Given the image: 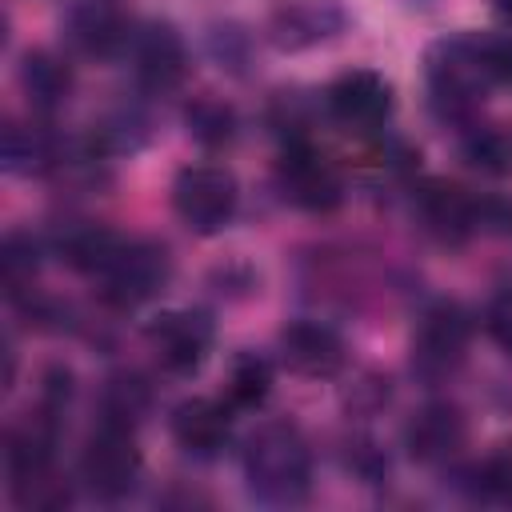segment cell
I'll return each instance as SVG.
<instances>
[{
  "label": "cell",
  "instance_id": "cell-1",
  "mask_svg": "<svg viewBox=\"0 0 512 512\" xmlns=\"http://www.w3.org/2000/svg\"><path fill=\"white\" fill-rule=\"evenodd\" d=\"M244 476L260 500H272V504L304 500L308 476H312V456H308L300 428L280 424V420L256 428L244 448Z\"/></svg>",
  "mask_w": 512,
  "mask_h": 512
},
{
  "label": "cell",
  "instance_id": "cell-2",
  "mask_svg": "<svg viewBox=\"0 0 512 512\" xmlns=\"http://www.w3.org/2000/svg\"><path fill=\"white\" fill-rule=\"evenodd\" d=\"M80 476H84L88 492L100 500L128 496L136 488V476H140V448L132 440V428L120 420H104L84 444Z\"/></svg>",
  "mask_w": 512,
  "mask_h": 512
},
{
  "label": "cell",
  "instance_id": "cell-3",
  "mask_svg": "<svg viewBox=\"0 0 512 512\" xmlns=\"http://www.w3.org/2000/svg\"><path fill=\"white\" fill-rule=\"evenodd\" d=\"M100 276V296L116 308H136L152 300L164 280H168V252L148 240H120L116 252L104 260Z\"/></svg>",
  "mask_w": 512,
  "mask_h": 512
},
{
  "label": "cell",
  "instance_id": "cell-4",
  "mask_svg": "<svg viewBox=\"0 0 512 512\" xmlns=\"http://www.w3.org/2000/svg\"><path fill=\"white\" fill-rule=\"evenodd\" d=\"M172 208L192 232H220L236 212V180L228 168L192 164L172 184Z\"/></svg>",
  "mask_w": 512,
  "mask_h": 512
},
{
  "label": "cell",
  "instance_id": "cell-5",
  "mask_svg": "<svg viewBox=\"0 0 512 512\" xmlns=\"http://www.w3.org/2000/svg\"><path fill=\"white\" fill-rule=\"evenodd\" d=\"M276 180H280L284 200H292L304 212H332L340 204V196H344V184H340L336 164L324 152L308 148V144H292L280 156Z\"/></svg>",
  "mask_w": 512,
  "mask_h": 512
},
{
  "label": "cell",
  "instance_id": "cell-6",
  "mask_svg": "<svg viewBox=\"0 0 512 512\" xmlns=\"http://www.w3.org/2000/svg\"><path fill=\"white\" fill-rule=\"evenodd\" d=\"M148 344L160 368L184 376L196 372L212 348V324L204 312H164L148 324Z\"/></svg>",
  "mask_w": 512,
  "mask_h": 512
},
{
  "label": "cell",
  "instance_id": "cell-7",
  "mask_svg": "<svg viewBox=\"0 0 512 512\" xmlns=\"http://www.w3.org/2000/svg\"><path fill=\"white\" fill-rule=\"evenodd\" d=\"M388 108H392V92L368 68L344 72L328 84V112L348 128H376L388 116Z\"/></svg>",
  "mask_w": 512,
  "mask_h": 512
},
{
  "label": "cell",
  "instance_id": "cell-8",
  "mask_svg": "<svg viewBox=\"0 0 512 512\" xmlns=\"http://www.w3.org/2000/svg\"><path fill=\"white\" fill-rule=\"evenodd\" d=\"M468 336H472V324H468V312L460 304L428 308L424 320H420V332H416V364L428 368V372L452 368L464 356Z\"/></svg>",
  "mask_w": 512,
  "mask_h": 512
},
{
  "label": "cell",
  "instance_id": "cell-9",
  "mask_svg": "<svg viewBox=\"0 0 512 512\" xmlns=\"http://www.w3.org/2000/svg\"><path fill=\"white\" fill-rule=\"evenodd\" d=\"M280 356L300 376H336L344 364V340L320 320H296L280 332Z\"/></svg>",
  "mask_w": 512,
  "mask_h": 512
},
{
  "label": "cell",
  "instance_id": "cell-10",
  "mask_svg": "<svg viewBox=\"0 0 512 512\" xmlns=\"http://www.w3.org/2000/svg\"><path fill=\"white\" fill-rule=\"evenodd\" d=\"M464 436H468V428H464L460 408H452V404H428V408H420L408 420L404 444H408L412 460L440 464V460H448V456H456L464 448Z\"/></svg>",
  "mask_w": 512,
  "mask_h": 512
},
{
  "label": "cell",
  "instance_id": "cell-11",
  "mask_svg": "<svg viewBox=\"0 0 512 512\" xmlns=\"http://www.w3.org/2000/svg\"><path fill=\"white\" fill-rule=\"evenodd\" d=\"M188 72L184 40L176 36L172 24H148L136 36V76L152 92H172Z\"/></svg>",
  "mask_w": 512,
  "mask_h": 512
},
{
  "label": "cell",
  "instance_id": "cell-12",
  "mask_svg": "<svg viewBox=\"0 0 512 512\" xmlns=\"http://www.w3.org/2000/svg\"><path fill=\"white\" fill-rule=\"evenodd\" d=\"M232 436V416L224 404L208 400V396H196V400H184L176 412H172V440L188 452V456H216Z\"/></svg>",
  "mask_w": 512,
  "mask_h": 512
},
{
  "label": "cell",
  "instance_id": "cell-13",
  "mask_svg": "<svg viewBox=\"0 0 512 512\" xmlns=\"http://www.w3.org/2000/svg\"><path fill=\"white\" fill-rule=\"evenodd\" d=\"M68 40L84 56H112L128 44V12L116 0H80L68 12Z\"/></svg>",
  "mask_w": 512,
  "mask_h": 512
},
{
  "label": "cell",
  "instance_id": "cell-14",
  "mask_svg": "<svg viewBox=\"0 0 512 512\" xmlns=\"http://www.w3.org/2000/svg\"><path fill=\"white\" fill-rule=\"evenodd\" d=\"M416 208H420L428 232L440 240H464L468 232H476V200L464 196L456 184H444V180L424 184Z\"/></svg>",
  "mask_w": 512,
  "mask_h": 512
},
{
  "label": "cell",
  "instance_id": "cell-15",
  "mask_svg": "<svg viewBox=\"0 0 512 512\" xmlns=\"http://www.w3.org/2000/svg\"><path fill=\"white\" fill-rule=\"evenodd\" d=\"M20 84L28 92L32 104L40 108H56L68 100L72 92V72L64 60H56L52 52H28L24 64H20Z\"/></svg>",
  "mask_w": 512,
  "mask_h": 512
},
{
  "label": "cell",
  "instance_id": "cell-16",
  "mask_svg": "<svg viewBox=\"0 0 512 512\" xmlns=\"http://www.w3.org/2000/svg\"><path fill=\"white\" fill-rule=\"evenodd\" d=\"M120 236L108 232V228H96V224H76L64 240H60V252L72 268H84V272H100L104 260L116 252Z\"/></svg>",
  "mask_w": 512,
  "mask_h": 512
},
{
  "label": "cell",
  "instance_id": "cell-17",
  "mask_svg": "<svg viewBox=\"0 0 512 512\" xmlns=\"http://www.w3.org/2000/svg\"><path fill=\"white\" fill-rule=\"evenodd\" d=\"M272 392V368L264 356L256 352H244L232 360V372H228V400L240 404V408H256L264 404Z\"/></svg>",
  "mask_w": 512,
  "mask_h": 512
},
{
  "label": "cell",
  "instance_id": "cell-18",
  "mask_svg": "<svg viewBox=\"0 0 512 512\" xmlns=\"http://www.w3.org/2000/svg\"><path fill=\"white\" fill-rule=\"evenodd\" d=\"M188 128L204 144H224L232 140V112L220 100H200L188 108Z\"/></svg>",
  "mask_w": 512,
  "mask_h": 512
},
{
  "label": "cell",
  "instance_id": "cell-19",
  "mask_svg": "<svg viewBox=\"0 0 512 512\" xmlns=\"http://www.w3.org/2000/svg\"><path fill=\"white\" fill-rule=\"evenodd\" d=\"M464 156L472 168L480 172H512V144L500 136V132H476L468 144H464Z\"/></svg>",
  "mask_w": 512,
  "mask_h": 512
},
{
  "label": "cell",
  "instance_id": "cell-20",
  "mask_svg": "<svg viewBox=\"0 0 512 512\" xmlns=\"http://www.w3.org/2000/svg\"><path fill=\"white\" fill-rule=\"evenodd\" d=\"M476 64L484 72V80H500L512 84V36H488L480 44H472Z\"/></svg>",
  "mask_w": 512,
  "mask_h": 512
},
{
  "label": "cell",
  "instance_id": "cell-21",
  "mask_svg": "<svg viewBox=\"0 0 512 512\" xmlns=\"http://www.w3.org/2000/svg\"><path fill=\"white\" fill-rule=\"evenodd\" d=\"M32 272H36V248H32V240L8 236V244H4V280H8V288H20L24 280H32Z\"/></svg>",
  "mask_w": 512,
  "mask_h": 512
},
{
  "label": "cell",
  "instance_id": "cell-22",
  "mask_svg": "<svg viewBox=\"0 0 512 512\" xmlns=\"http://www.w3.org/2000/svg\"><path fill=\"white\" fill-rule=\"evenodd\" d=\"M476 476H480L476 488H480L488 500H512V456H496V460H488Z\"/></svg>",
  "mask_w": 512,
  "mask_h": 512
},
{
  "label": "cell",
  "instance_id": "cell-23",
  "mask_svg": "<svg viewBox=\"0 0 512 512\" xmlns=\"http://www.w3.org/2000/svg\"><path fill=\"white\" fill-rule=\"evenodd\" d=\"M484 328H488V336L512 356V288L500 292V296L488 304V312H484Z\"/></svg>",
  "mask_w": 512,
  "mask_h": 512
},
{
  "label": "cell",
  "instance_id": "cell-24",
  "mask_svg": "<svg viewBox=\"0 0 512 512\" xmlns=\"http://www.w3.org/2000/svg\"><path fill=\"white\" fill-rule=\"evenodd\" d=\"M476 232L508 236V232H512V204L500 200V196H484V200H476Z\"/></svg>",
  "mask_w": 512,
  "mask_h": 512
},
{
  "label": "cell",
  "instance_id": "cell-25",
  "mask_svg": "<svg viewBox=\"0 0 512 512\" xmlns=\"http://www.w3.org/2000/svg\"><path fill=\"white\" fill-rule=\"evenodd\" d=\"M492 4H496L500 12H508V16H512V0H492Z\"/></svg>",
  "mask_w": 512,
  "mask_h": 512
}]
</instances>
